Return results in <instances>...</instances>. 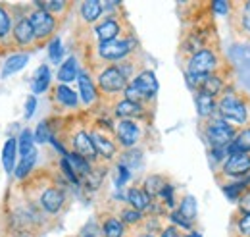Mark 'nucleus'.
I'll return each instance as SVG.
<instances>
[{
	"label": "nucleus",
	"instance_id": "nucleus-1",
	"mask_svg": "<svg viewBox=\"0 0 250 237\" xmlns=\"http://www.w3.org/2000/svg\"><path fill=\"white\" fill-rule=\"evenodd\" d=\"M218 112L221 119H231L235 123H247L250 119L249 104L235 93L223 95V98L218 102Z\"/></svg>",
	"mask_w": 250,
	"mask_h": 237
},
{
	"label": "nucleus",
	"instance_id": "nucleus-2",
	"mask_svg": "<svg viewBox=\"0 0 250 237\" xmlns=\"http://www.w3.org/2000/svg\"><path fill=\"white\" fill-rule=\"evenodd\" d=\"M204 135H206V141L210 143L212 148H225L233 143L237 131H235V127H233L231 123H227L225 119L216 118V119H210V121L206 123Z\"/></svg>",
	"mask_w": 250,
	"mask_h": 237
},
{
	"label": "nucleus",
	"instance_id": "nucleus-3",
	"mask_svg": "<svg viewBox=\"0 0 250 237\" xmlns=\"http://www.w3.org/2000/svg\"><path fill=\"white\" fill-rule=\"evenodd\" d=\"M218 70V54L210 48L196 50L187 64V73L190 75H212Z\"/></svg>",
	"mask_w": 250,
	"mask_h": 237
},
{
	"label": "nucleus",
	"instance_id": "nucleus-4",
	"mask_svg": "<svg viewBox=\"0 0 250 237\" xmlns=\"http://www.w3.org/2000/svg\"><path fill=\"white\" fill-rule=\"evenodd\" d=\"M98 87L108 95H118L127 89V79L118 70V66H110V68L102 70V73L98 75Z\"/></svg>",
	"mask_w": 250,
	"mask_h": 237
},
{
	"label": "nucleus",
	"instance_id": "nucleus-5",
	"mask_svg": "<svg viewBox=\"0 0 250 237\" xmlns=\"http://www.w3.org/2000/svg\"><path fill=\"white\" fill-rule=\"evenodd\" d=\"M135 43L131 39H116V41H108V43H100L98 45V54L108 62H118L125 58L131 50H133Z\"/></svg>",
	"mask_w": 250,
	"mask_h": 237
},
{
	"label": "nucleus",
	"instance_id": "nucleus-6",
	"mask_svg": "<svg viewBox=\"0 0 250 237\" xmlns=\"http://www.w3.org/2000/svg\"><path fill=\"white\" fill-rule=\"evenodd\" d=\"M221 172L225 176H231V178H243V176H249L250 174V154L247 152H235V154H229L221 166Z\"/></svg>",
	"mask_w": 250,
	"mask_h": 237
},
{
	"label": "nucleus",
	"instance_id": "nucleus-7",
	"mask_svg": "<svg viewBox=\"0 0 250 237\" xmlns=\"http://www.w3.org/2000/svg\"><path fill=\"white\" fill-rule=\"evenodd\" d=\"M27 20H29V24H31L37 39H46V37L52 35V31L56 29V20H54V16H50V14L42 12V10L33 12Z\"/></svg>",
	"mask_w": 250,
	"mask_h": 237
},
{
	"label": "nucleus",
	"instance_id": "nucleus-8",
	"mask_svg": "<svg viewBox=\"0 0 250 237\" xmlns=\"http://www.w3.org/2000/svg\"><path fill=\"white\" fill-rule=\"evenodd\" d=\"M131 85L135 87V89L139 91L143 96H145V100H150V98H154L156 96L158 89H160V85H158V79L156 75H154V71H150V70H145V71H141L133 81H131Z\"/></svg>",
	"mask_w": 250,
	"mask_h": 237
},
{
	"label": "nucleus",
	"instance_id": "nucleus-9",
	"mask_svg": "<svg viewBox=\"0 0 250 237\" xmlns=\"http://www.w3.org/2000/svg\"><path fill=\"white\" fill-rule=\"evenodd\" d=\"M116 135H118V141H120L124 147H133V145L139 141L141 131H139V127H137L135 121L124 119V121L118 123V127H116Z\"/></svg>",
	"mask_w": 250,
	"mask_h": 237
},
{
	"label": "nucleus",
	"instance_id": "nucleus-10",
	"mask_svg": "<svg viewBox=\"0 0 250 237\" xmlns=\"http://www.w3.org/2000/svg\"><path fill=\"white\" fill-rule=\"evenodd\" d=\"M63 201H65V195H63L62 189H58V187H48L41 195V205H42V208L46 212H50V214H56L62 208Z\"/></svg>",
	"mask_w": 250,
	"mask_h": 237
},
{
	"label": "nucleus",
	"instance_id": "nucleus-11",
	"mask_svg": "<svg viewBox=\"0 0 250 237\" xmlns=\"http://www.w3.org/2000/svg\"><path fill=\"white\" fill-rule=\"evenodd\" d=\"M73 148H75V152L79 156H83L87 160H93L94 156H96L91 133H87V131H77L75 133V137H73Z\"/></svg>",
	"mask_w": 250,
	"mask_h": 237
},
{
	"label": "nucleus",
	"instance_id": "nucleus-12",
	"mask_svg": "<svg viewBox=\"0 0 250 237\" xmlns=\"http://www.w3.org/2000/svg\"><path fill=\"white\" fill-rule=\"evenodd\" d=\"M91 139H93L96 154H100V156H104V158H114V156H116L118 148H116L112 139H108L106 133H102V131H93V133H91Z\"/></svg>",
	"mask_w": 250,
	"mask_h": 237
},
{
	"label": "nucleus",
	"instance_id": "nucleus-13",
	"mask_svg": "<svg viewBox=\"0 0 250 237\" xmlns=\"http://www.w3.org/2000/svg\"><path fill=\"white\" fill-rule=\"evenodd\" d=\"M120 22L118 20H114V18H106L104 22H100L94 31H96V35H98V39H100V43H108V41H116L118 39V35H120Z\"/></svg>",
	"mask_w": 250,
	"mask_h": 237
},
{
	"label": "nucleus",
	"instance_id": "nucleus-14",
	"mask_svg": "<svg viewBox=\"0 0 250 237\" xmlns=\"http://www.w3.org/2000/svg\"><path fill=\"white\" fill-rule=\"evenodd\" d=\"M12 33H14L16 43H18V45H21V47L29 45L33 39H35V31H33L31 24H29V20H27V18L18 20V22L14 24V27H12Z\"/></svg>",
	"mask_w": 250,
	"mask_h": 237
},
{
	"label": "nucleus",
	"instance_id": "nucleus-15",
	"mask_svg": "<svg viewBox=\"0 0 250 237\" xmlns=\"http://www.w3.org/2000/svg\"><path fill=\"white\" fill-rule=\"evenodd\" d=\"M16 152H18V141L10 137L2 147V166L6 174H12L16 170Z\"/></svg>",
	"mask_w": 250,
	"mask_h": 237
},
{
	"label": "nucleus",
	"instance_id": "nucleus-16",
	"mask_svg": "<svg viewBox=\"0 0 250 237\" xmlns=\"http://www.w3.org/2000/svg\"><path fill=\"white\" fill-rule=\"evenodd\" d=\"M127 201H129L131 208H135L139 212L146 210V208L150 207V203H152V199L145 193V189H139V187H131L127 191Z\"/></svg>",
	"mask_w": 250,
	"mask_h": 237
},
{
	"label": "nucleus",
	"instance_id": "nucleus-17",
	"mask_svg": "<svg viewBox=\"0 0 250 237\" xmlns=\"http://www.w3.org/2000/svg\"><path fill=\"white\" fill-rule=\"evenodd\" d=\"M194 102H196V112H198V116H202V118H208V116H212V114L218 110L216 98L210 96V95H206V93H200V91H198Z\"/></svg>",
	"mask_w": 250,
	"mask_h": 237
},
{
	"label": "nucleus",
	"instance_id": "nucleus-18",
	"mask_svg": "<svg viewBox=\"0 0 250 237\" xmlns=\"http://www.w3.org/2000/svg\"><path fill=\"white\" fill-rule=\"evenodd\" d=\"M227 152L229 154H235V152H247V154H250V127L241 129L235 135L233 143L227 147Z\"/></svg>",
	"mask_w": 250,
	"mask_h": 237
},
{
	"label": "nucleus",
	"instance_id": "nucleus-19",
	"mask_svg": "<svg viewBox=\"0 0 250 237\" xmlns=\"http://www.w3.org/2000/svg\"><path fill=\"white\" fill-rule=\"evenodd\" d=\"M50 79H52L50 70H48L46 64H42V66L35 71V77H33V93H35V95L44 93V91L48 89V85H50Z\"/></svg>",
	"mask_w": 250,
	"mask_h": 237
},
{
	"label": "nucleus",
	"instance_id": "nucleus-20",
	"mask_svg": "<svg viewBox=\"0 0 250 237\" xmlns=\"http://www.w3.org/2000/svg\"><path fill=\"white\" fill-rule=\"evenodd\" d=\"M77 79H79V91H81V98H83V102H85V104L94 102V98H96V89H94L91 77H89L85 71H79Z\"/></svg>",
	"mask_w": 250,
	"mask_h": 237
},
{
	"label": "nucleus",
	"instance_id": "nucleus-21",
	"mask_svg": "<svg viewBox=\"0 0 250 237\" xmlns=\"http://www.w3.org/2000/svg\"><path fill=\"white\" fill-rule=\"evenodd\" d=\"M27 62H29V54H14V56H10V58L6 60V64H4V70H2V75L4 77H8V75H14L16 71H20V70H23L25 66H27Z\"/></svg>",
	"mask_w": 250,
	"mask_h": 237
},
{
	"label": "nucleus",
	"instance_id": "nucleus-22",
	"mask_svg": "<svg viewBox=\"0 0 250 237\" xmlns=\"http://www.w3.org/2000/svg\"><path fill=\"white\" fill-rule=\"evenodd\" d=\"M143 114V106L141 104H135V102H131V100H120L118 104H116V116H120V118H137V116H141Z\"/></svg>",
	"mask_w": 250,
	"mask_h": 237
},
{
	"label": "nucleus",
	"instance_id": "nucleus-23",
	"mask_svg": "<svg viewBox=\"0 0 250 237\" xmlns=\"http://www.w3.org/2000/svg\"><path fill=\"white\" fill-rule=\"evenodd\" d=\"M18 152L21 154V158H27V156H31V154L37 152V150H35V137H33V133L29 129H23V131L20 133V139H18Z\"/></svg>",
	"mask_w": 250,
	"mask_h": 237
},
{
	"label": "nucleus",
	"instance_id": "nucleus-24",
	"mask_svg": "<svg viewBox=\"0 0 250 237\" xmlns=\"http://www.w3.org/2000/svg\"><path fill=\"white\" fill-rule=\"evenodd\" d=\"M67 162L71 164V168H73V172L77 174V178L81 176V178H85L93 168H91V164H89V160L87 158H83V156H79L77 152H67Z\"/></svg>",
	"mask_w": 250,
	"mask_h": 237
},
{
	"label": "nucleus",
	"instance_id": "nucleus-25",
	"mask_svg": "<svg viewBox=\"0 0 250 237\" xmlns=\"http://www.w3.org/2000/svg\"><path fill=\"white\" fill-rule=\"evenodd\" d=\"M77 75H79L77 60L71 56V58H67L62 66H60V70H58V79H60L62 83H69V81H73Z\"/></svg>",
	"mask_w": 250,
	"mask_h": 237
},
{
	"label": "nucleus",
	"instance_id": "nucleus-26",
	"mask_svg": "<svg viewBox=\"0 0 250 237\" xmlns=\"http://www.w3.org/2000/svg\"><path fill=\"white\" fill-rule=\"evenodd\" d=\"M102 2H98V0H87V2H83L81 4V18L85 20V22H94V20H98L100 16H102Z\"/></svg>",
	"mask_w": 250,
	"mask_h": 237
},
{
	"label": "nucleus",
	"instance_id": "nucleus-27",
	"mask_svg": "<svg viewBox=\"0 0 250 237\" xmlns=\"http://www.w3.org/2000/svg\"><path fill=\"white\" fill-rule=\"evenodd\" d=\"M249 183H250V174L245 179H239V181H233V183L225 185V187H223V193H225V197H227L229 201H239V199L243 197L245 187H249Z\"/></svg>",
	"mask_w": 250,
	"mask_h": 237
},
{
	"label": "nucleus",
	"instance_id": "nucleus-28",
	"mask_svg": "<svg viewBox=\"0 0 250 237\" xmlns=\"http://www.w3.org/2000/svg\"><path fill=\"white\" fill-rule=\"evenodd\" d=\"M54 96H56V100L60 104L67 106V108H75L77 106V95H75V91L69 89L67 85H58L56 91H54Z\"/></svg>",
	"mask_w": 250,
	"mask_h": 237
},
{
	"label": "nucleus",
	"instance_id": "nucleus-29",
	"mask_svg": "<svg viewBox=\"0 0 250 237\" xmlns=\"http://www.w3.org/2000/svg\"><path fill=\"white\" fill-rule=\"evenodd\" d=\"M102 234H104V237H124L125 234L124 222L120 218H108V220H104Z\"/></svg>",
	"mask_w": 250,
	"mask_h": 237
},
{
	"label": "nucleus",
	"instance_id": "nucleus-30",
	"mask_svg": "<svg viewBox=\"0 0 250 237\" xmlns=\"http://www.w3.org/2000/svg\"><path fill=\"white\" fill-rule=\"evenodd\" d=\"M177 212H179L183 218H187L188 222H192V220L196 218V214H198V203H196V199H194L192 195H187V197L181 201Z\"/></svg>",
	"mask_w": 250,
	"mask_h": 237
},
{
	"label": "nucleus",
	"instance_id": "nucleus-31",
	"mask_svg": "<svg viewBox=\"0 0 250 237\" xmlns=\"http://www.w3.org/2000/svg\"><path fill=\"white\" fill-rule=\"evenodd\" d=\"M221 91H223V79L218 77L216 73L208 75V77L204 79L202 87H200V93H206V95H210V96H214V98H216V95H219Z\"/></svg>",
	"mask_w": 250,
	"mask_h": 237
},
{
	"label": "nucleus",
	"instance_id": "nucleus-32",
	"mask_svg": "<svg viewBox=\"0 0 250 237\" xmlns=\"http://www.w3.org/2000/svg\"><path fill=\"white\" fill-rule=\"evenodd\" d=\"M166 185H167V183L164 181V178H160V176H150V178H146V181H145V193H146L150 199L160 197V193H162V189H164Z\"/></svg>",
	"mask_w": 250,
	"mask_h": 237
},
{
	"label": "nucleus",
	"instance_id": "nucleus-33",
	"mask_svg": "<svg viewBox=\"0 0 250 237\" xmlns=\"http://www.w3.org/2000/svg\"><path fill=\"white\" fill-rule=\"evenodd\" d=\"M35 162H37V152L31 154V156H27V158H21V162H20V164L16 166V170H14V176L18 179H23L33 170Z\"/></svg>",
	"mask_w": 250,
	"mask_h": 237
},
{
	"label": "nucleus",
	"instance_id": "nucleus-34",
	"mask_svg": "<svg viewBox=\"0 0 250 237\" xmlns=\"http://www.w3.org/2000/svg\"><path fill=\"white\" fill-rule=\"evenodd\" d=\"M120 164H124L125 168H141V164H143V152L141 150H127L124 156H122V162Z\"/></svg>",
	"mask_w": 250,
	"mask_h": 237
},
{
	"label": "nucleus",
	"instance_id": "nucleus-35",
	"mask_svg": "<svg viewBox=\"0 0 250 237\" xmlns=\"http://www.w3.org/2000/svg\"><path fill=\"white\" fill-rule=\"evenodd\" d=\"M33 137H35V143H41V145L48 143V141L52 139V133H50V129H48V123H46V121H41V123L37 125Z\"/></svg>",
	"mask_w": 250,
	"mask_h": 237
},
{
	"label": "nucleus",
	"instance_id": "nucleus-36",
	"mask_svg": "<svg viewBox=\"0 0 250 237\" xmlns=\"http://www.w3.org/2000/svg\"><path fill=\"white\" fill-rule=\"evenodd\" d=\"M12 31V22H10V14L4 6H0V39L8 37Z\"/></svg>",
	"mask_w": 250,
	"mask_h": 237
},
{
	"label": "nucleus",
	"instance_id": "nucleus-37",
	"mask_svg": "<svg viewBox=\"0 0 250 237\" xmlns=\"http://www.w3.org/2000/svg\"><path fill=\"white\" fill-rule=\"evenodd\" d=\"M37 6L42 10V12H46V14H60L63 8H65V2L62 0H54V2H37Z\"/></svg>",
	"mask_w": 250,
	"mask_h": 237
},
{
	"label": "nucleus",
	"instance_id": "nucleus-38",
	"mask_svg": "<svg viewBox=\"0 0 250 237\" xmlns=\"http://www.w3.org/2000/svg\"><path fill=\"white\" fill-rule=\"evenodd\" d=\"M48 56L50 60L56 64V62H60L63 56V50H62V41L56 37V39H52L50 41V45H48Z\"/></svg>",
	"mask_w": 250,
	"mask_h": 237
},
{
	"label": "nucleus",
	"instance_id": "nucleus-39",
	"mask_svg": "<svg viewBox=\"0 0 250 237\" xmlns=\"http://www.w3.org/2000/svg\"><path fill=\"white\" fill-rule=\"evenodd\" d=\"M102 172H96V170H91L87 176H85V185H87V189H98L100 187V181H102Z\"/></svg>",
	"mask_w": 250,
	"mask_h": 237
},
{
	"label": "nucleus",
	"instance_id": "nucleus-40",
	"mask_svg": "<svg viewBox=\"0 0 250 237\" xmlns=\"http://www.w3.org/2000/svg\"><path fill=\"white\" fill-rule=\"evenodd\" d=\"M141 218H143V212H139L135 208H125V210H122V222H125V224H137Z\"/></svg>",
	"mask_w": 250,
	"mask_h": 237
},
{
	"label": "nucleus",
	"instance_id": "nucleus-41",
	"mask_svg": "<svg viewBox=\"0 0 250 237\" xmlns=\"http://www.w3.org/2000/svg\"><path fill=\"white\" fill-rule=\"evenodd\" d=\"M237 232L241 237H250V214H243L237 222Z\"/></svg>",
	"mask_w": 250,
	"mask_h": 237
},
{
	"label": "nucleus",
	"instance_id": "nucleus-42",
	"mask_svg": "<svg viewBox=\"0 0 250 237\" xmlns=\"http://www.w3.org/2000/svg\"><path fill=\"white\" fill-rule=\"evenodd\" d=\"M81 237H104V234H102V228H98L94 222H89V224L83 228Z\"/></svg>",
	"mask_w": 250,
	"mask_h": 237
},
{
	"label": "nucleus",
	"instance_id": "nucleus-43",
	"mask_svg": "<svg viewBox=\"0 0 250 237\" xmlns=\"http://www.w3.org/2000/svg\"><path fill=\"white\" fill-rule=\"evenodd\" d=\"M60 166H62L63 174L67 176V179H69V181H71L73 185H77V183H79V178H77V174L73 172V168H71V164L67 162V158H65V156H63V158H62V162H60Z\"/></svg>",
	"mask_w": 250,
	"mask_h": 237
},
{
	"label": "nucleus",
	"instance_id": "nucleus-44",
	"mask_svg": "<svg viewBox=\"0 0 250 237\" xmlns=\"http://www.w3.org/2000/svg\"><path fill=\"white\" fill-rule=\"evenodd\" d=\"M169 218H171V222H173L175 226H181L183 230H192V222H188L187 218H183L177 210H175V212H171V214H169Z\"/></svg>",
	"mask_w": 250,
	"mask_h": 237
},
{
	"label": "nucleus",
	"instance_id": "nucleus-45",
	"mask_svg": "<svg viewBox=\"0 0 250 237\" xmlns=\"http://www.w3.org/2000/svg\"><path fill=\"white\" fill-rule=\"evenodd\" d=\"M241 25H243V29L250 33V0L243 4V12H241Z\"/></svg>",
	"mask_w": 250,
	"mask_h": 237
},
{
	"label": "nucleus",
	"instance_id": "nucleus-46",
	"mask_svg": "<svg viewBox=\"0 0 250 237\" xmlns=\"http://www.w3.org/2000/svg\"><path fill=\"white\" fill-rule=\"evenodd\" d=\"M212 8H214V12H216V14L225 16V14H229L231 4H229V2H225V0H216V2H212Z\"/></svg>",
	"mask_w": 250,
	"mask_h": 237
},
{
	"label": "nucleus",
	"instance_id": "nucleus-47",
	"mask_svg": "<svg viewBox=\"0 0 250 237\" xmlns=\"http://www.w3.org/2000/svg\"><path fill=\"white\" fill-rule=\"evenodd\" d=\"M160 197L164 199V203L167 205V207H173V187L167 183L164 189H162V193H160Z\"/></svg>",
	"mask_w": 250,
	"mask_h": 237
},
{
	"label": "nucleus",
	"instance_id": "nucleus-48",
	"mask_svg": "<svg viewBox=\"0 0 250 237\" xmlns=\"http://www.w3.org/2000/svg\"><path fill=\"white\" fill-rule=\"evenodd\" d=\"M118 174H120V176H118V181H116V183H118V187H122L125 181H129L131 172H129V168H125L124 164H118Z\"/></svg>",
	"mask_w": 250,
	"mask_h": 237
},
{
	"label": "nucleus",
	"instance_id": "nucleus-49",
	"mask_svg": "<svg viewBox=\"0 0 250 237\" xmlns=\"http://www.w3.org/2000/svg\"><path fill=\"white\" fill-rule=\"evenodd\" d=\"M35 108H37V98H35V95H31V96H27V100H25V118L27 119L31 118Z\"/></svg>",
	"mask_w": 250,
	"mask_h": 237
},
{
	"label": "nucleus",
	"instance_id": "nucleus-50",
	"mask_svg": "<svg viewBox=\"0 0 250 237\" xmlns=\"http://www.w3.org/2000/svg\"><path fill=\"white\" fill-rule=\"evenodd\" d=\"M239 207H241L243 214H250V191L243 193V197L239 199Z\"/></svg>",
	"mask_w": 250,
	"mask_h": 237
},
{
	"label": "nucleus",
	"instance_id": "nucleus-51",
	"mask_svg": "<svg viewBox=\"0 0 250 237\" xmlns=\"http://www.w3.org/2000/svg\"><path fill=\"white\" fill-rule=\"evenodd\" d=\"M160 237H181V236H179L177 228H173V226H171V228H166V230L162 232V236H160Z\"/></svg>",
	"mask_w": 250,
	"mask_h": 237
},
{
	"label": "nucleus",
	"instance_id": "nucleus-52",
	"mask_svg": "<svg viewBox=\"0 0 250 237\" xmlns=\"http://www.w3.org/2000/svg\"><path fill=\"white\" fill-rule=\"evenodd\" d=\"M16 237H31V236H27V234H18Z\"/></svg>",
	"mask_w": 250,
	"mask_h": 237
},
{
	"label": "nucleus",
	"instance_id": "nucleus-53",
	"mask_svg": "<svg viewBox=\"0 0 250 237\" xmlns=\"http://www.w3.org/2000/svg\"><path fill=\"white\" fill-rule=\"evenodd\" d=\"M188 237H200V236H198V234H190Z\"/></svg>",
	"mask_w": 250,
	"mask_h": 237
},
{
	"label": "nucleus",
	"instance_id": "nucleus-54",
	"mask_svg": "<svg viewBox=\"0 0 250 237\" xmlns=\"http://www.w3.org/2000/svg\"><path fill=\"white\" fill-rule=\"evenodd\" d=\"M141 237H152V236H148V234H146V236H141Z\"/></svg>",
	"mask_w": 250,
	"mask_h": 237
}]
</instances>
